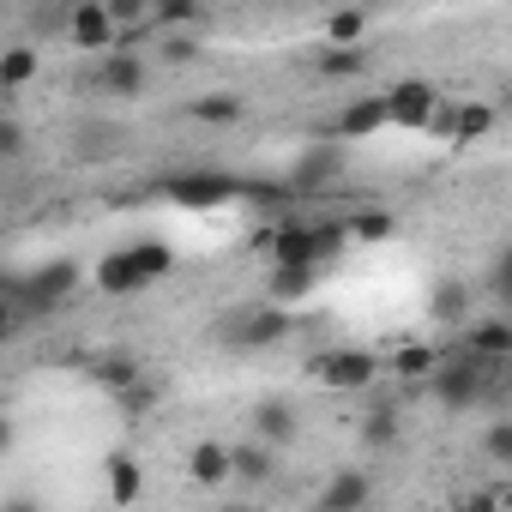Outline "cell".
Instances as JSON below:
<instances>
[{"label": "cell", "instance_id": "obj_37", "mask_svg": "<svg viewBox=\"0 0 512 512\" xmlns=\"http://www.w3.org/2000/svg\"><path fill=\"white\" fill-rule=\"evenodd\" d=\"M0 157H7V163H19L25 157V127L7 115V121H0Z\"/></svg>", "mask_w": 512, "mask_h": 512}, {"label": "cell", "instance_id": "obj_16", "mask_svg": "<svg viewBox=\"0 0 512 512\" xmlns=\"http://www.w3.org/2000/svg\"><path fill=\"white\" fill-rule=\"evenodd\" d=\"M428 320H440V326H470V284H464V278H434V284H428Z\"/></svg>", "mask_w": 512, "mask_h": 512}, {"label": "cell", "instance_id": "obj_23", "mask_svg": "<svg viewBox=\"0 0 512 512\" xmlns=\"http://www.w3.org/2000/svg\"><path fill=\"white\" fill-rule=\"evenodd\" d=\"M464 344L488 362H512V320H482V326L464 332Z\"/></svg>", "mask_w": 512, "mask_h": 512}, {"label": "cell", "instance_id": "obj_24", "mask_svg": "<svg viewBox=\"0 0 512 512\" xmlns=\"http://www.w3.org/2000/svg\"><path fill=\"white\" fill-rule=\"evenodd\" d=\"M350 241H356V235H350V217H314V266L326 272Z\"/></svg>", "mask_w": 512, "mask_h": 512}, {"label": "cell", "instance_id": "obj_14", "mask_svg": "<svg viewBox=\"0 0 512 512\" xmlns=\"http://www.w3.org/2000/svg\"><path fill=\"white\" fill-rule=\"evenodd\" d=\"M356 434H362L368 452H392V446L404 440V416H398V404H392V398H374V404L362 410V428H356Z\"/></svg>", "mask_w": 512, "mask_h": 512}, {"label": "cell", "instance_id": "obj_8", "mask_svg": "<svg viewBox=\"0 0 512 512\" xmlns=\"http://www.w3.org/2000/svg\"><path fill=\"white\" fill-rule=\"evenodd\" d=\"M446 97L434 91V79H398L392 91H386V127H404V133H428V121H434V109H440Z\"/></svg>", "mask_w": 512, "mask_h": 512}, {"label": "cell", "instance_id": "obj_9", "mask_svg": "<svg viewBox=\"0 0 512 512\" xmlns=\"http://www.w3.org/2000/svg\"><path fill=\"white\" fill-rule=\"evenodd\" d=\"M344 181V139H314L302 157H296V169H290V187L302 193V199H314V193H326V187H338Z\"/></svg>", "mask_w": 512, "mask_h": 512}, {"label": "cell", "instance_id": "obj_29", "mask_svg": "<svg viewBox=\"0 0 512 512\" xmlns=\"http://www.w3.org/2000/svg\"><path fill=\"white\" fill-rule=\"evenodd\" d=\"M350 235H356V241H392V235H398V217H392V211H380V205L350 211Z\"/></svg>", "mask_w": 512, "mask_h": 512}, {"label": "cell", "instance_id": "obj_12", "mask_svg": "<svg viewBox=\"0 0 512 512\" xmlns=\"http://www.w3.org/2000/svg\"><path fill=\"white\" fill-rule=\"evenodd\" d=\"M253 434L272 440L278 452H284V446H296V434H302L296 404H290V398H260V404H253Z\"/></svg>", "mask_w": 512, "mask_h": 512}, {"label": "cell", "instance_id": "obj_31", "mask_svg": "<svg viewBox=\"0 0 512 512\" xmlns=\"http://www.w3.org/2000/svg\"><path fill=\"white\" fill-rule=\"evenodd\" d=\"M151 19L169 31H181V25H205V0H151Z\"/></svg>", "mask_w": 512, "mask_h": 512}, {"label": "cell", "instance_id": "obj_15", "mask_svg": "<svg viewBox=\"0 0 512 512\" xmlns=\"http://www.w3.org/2000/svg\"><path fill=\"white\" fill-rule=\"evenodd\" d=\"M187 476H193L199 488H223V482L235 476V452L217 446V440H193V446H187Z\"/></svg>", "mask_w": 512, "mask_h": 512}, {"label": "cell", "instance_id": "obj_4", "mask_svg": "<svg viewBox=\"0 0 512 512\" xmlns=\"http://www.w3.org/2000/svg\"><path fill=\"white\" fill-rule=\"evenodd\" d=\"M163 199L181 205V211H217V205L241 199V175H229V169H175V175H163Z\"/></svg>", "mask_w": 512, "mask_h": 512}, {"label": "cell", "instance_id": "obj_38", "mask_svg": "<svg viewBox=\"0 0 512 512\" xmlns=\"http://www.w3.org/2000/svg\"><path fill=\"white\" fill-rule=\"evenodd\" d=\"M109 13L121 25H139V19H151V0H109Z\"/></svg>", "mask_w": 512, "mask_h": 512}, {"label": "cell", "instance_id": "obj_13", "mask_svg": "<svg viewBox=\"0 0 512 512\" xmlns=\"http://www.w3.org/2000/svg\"><path fill=\"white\" fill-rule=\"evenodd\" d=\"M229 452H235V482H241V488H266V482L278 476V446L260 440V434L241 440V446H229Z\"/></svg>", "mask_w": 512, "mask_h": 512}, {"label": "cell", "instance_id": "obj_33", "mask_svg": "<svg viewBox=\"0 0 512 512\" xmlns=\"http://www.w3.org/2000/svg\"><path fill=\"white\" fill-rule=\"evenodd\" d=\"M482 284H488V296L512 314V241H506V247L494 253V260H488V278H482Z\"/></svg>", "mask_w": 512, "mask_h": 512}, {"label": "cell", "instance_id": "obj_10", "mask_svg": "<svg viewBox=\"0 0 512 512\" xmlns=\"http://www.w3.org/2000/svg\"><path fill=\"white\" fill-rule=\"evenodd\" d=\"M380 127H386V97H356V103H344L338 115L314 121V139H344V145H356V139H368V133H380Z\"/></svg>", "mask_w": 512, "mask_h": 512}, {"label": "cell", "instance_id": "obj_6", "mask_svg": "<svg viewBox=\"0 0 512 512\" xmlns=\"http://www.w3.org/2000/svg\"><path fill=\"white\" fill-rule=\"evenodd\" d=\"M308 374L332 392H368L380 380V356L374 350H356V344H332V350H314L308 356Z\"/></svg>", "mask_w": 512, "mask_h": 512}, {"label": "cell", "instance_id": "obj_39", "mask_svg": "<svg viewBox=\"0 0 512 512\" xmlns=\"http://www.w3.org/2000/svg\"><path fill=\"white\" fill-rule=\"evenodd\" d=\"M356 7H386V0H356Z\"/></svg>", "mask_w": 512, "mask_h": 512}, {"label": "cell", "instance_id": "obj_36", "mask_svg": "<svg viewBox=\"0 0 512 512\" xmlns=\"http://www.w3.org/2000/svg\"><path fill=\"white\" fill-rule=\"evenodd\" d=\"M115 404H121L127 416H139V410H151V404H157V386H151V380H133V386H121V392H115Z\"/></svg>", "mask_w": 512, "mask_h": 512}, {"label": "cell", "instance_id": "obj_34", "mask_svg": "<svg viewBox=\"0 0 512 512\" xmlns=\"http://www.w3.org/2000/svg\"><path fill=\"white\" fill-rule=\"evenodd\" d=\"M482 458L512 470V422H488V428H482Z\"/></svg>", "mask_w": 512, "mask_h": 512}, {"label": "cell", "instance_id": "obj_5", "mask_svg": "<svg viewBox=\"0 0 512 512\" xmlns=\"http://www.w3.org/2000/svg\"><path fill=\"white\" fill-rule=\"evenodd\" d=\"M79 85H91L97 97H145L151 61H145V49H109L79 73Z\"/></svg>", "mask_w": 512, "mask_h": 512}, {"label": "cell", "instance_id": "obj_40", "mask_svg": "<svg viewBox=\"0 0 512 512\" xmlns=\"http://www.w3.org/2000/svg\"><path fill=\"white\" fill-rule=\"evenodd\" d=\"M506 380H512V362H506Z\"/></svg>", "mask_w": 512, "mask_h": 512}, {"label": "cell", "instance_id": "obj_20", "mask_svg": "<svg viewBox=\"0 0 512 512\" xmlns=\"http://www.w3.org/2000/svg\"><path fill=\"white\" fill-rule=\"evenodd\" d=\"M139 494H145L139 458H133V452H109V500H115V506H133Z\"/></svg>", "mask_w": 512, "mask_h": 512}, {"label": "cell", "instance_id": "obj_18", "mask_svg": "<svg viewBox=\"0 0 512 512\" xmlns=\"http://www.w3.org/2000/svg\"><path fill=\"white\" fill-rule=\"evenodd\" d=\"M73 13H79V0H31L25 31L31 37H67L73 31Z\"/></svg>", "mask_w": 512, "mask_h": 512}, {"label": "cell", "instance_id": "obj_11", "mask_svg": "<svg viewBox=\"0 0 512 512\" xmlns=\"http://www.w3.org/2000/svg\"><path fill=\"white\" fill-rule=\"evenodd\" d=\"M115 37H121V19L109 13V0H79L67 43H73V49H85V55H109V49H115Z\"/></svg>", "mask_w": 512, "mask_h": 512}, {"label": "cell", "instance_id": "obj_19", "mask_svg": "<svg viewBox=\"0 0 512 512\" xmlns=\"http://www.w3.org/2000/svg\"><path fill=\"white\" fill-rule=\"evenodd\" d=\"M187 115H193L199 127H235V121L247 115V103H241V97H229V91H205V97H193V103H187Z\"/></svg>", "mask_w": 512, "mask_h": 512}, {"label": "cell", "instance_id": "obj_21", "mask_svg": "<svg viewBox=\"0 0 512 512\" xmlns=\"http://www.w3.org/2000/svg\"><path fill=\"white\" fill-rule=\"evenodd\" d=\"M362 67H368L362 43H326V49L314 55V73H320V79H356Z\"/></svg>", "mask_w": 512, "mask_h": 512}, {"label": "cell", "instance_id": "obj_2", "mask_svg": "<svg viewBox=\"0 0 512 512\" xmlns=\"http://www.w3.org/2000/svg\"><path fill=\"white\" fill-rule=\"evenodd\" d=\"M175 272V253L163 241H133V247H115L97 260V290L103 296H139L151 284H163Z\"/></svg>", "mask_w": 512, "mask_h": 512}, {"label": "cell", "instance_id": "obj_22", "mask_svg": "<svg viewBox=\"0 0 512 512\" xmlns=\"http://www.w3.org/2000/svg\"><path fill=\"white\" fill-rule=\"evenodd\" d=\"M326 272L320 266H272V302H284V308H296L314 284H320Z\"/></svg>", "mask_w": 512, "mask_h": 512}, {"label": "cell", "instance_id": "obj_7", "mask_svg": "<svg viewBox=\"0 0 512 512\" xmlns=\"http://www.w3.org/2000/svg\"><path fill=\"white\" fill-rule=\"evenodd\" d=\"M290 308L284 302H266V308H247V314H223V326H217V338L229 344V350H272V344H284L290 338Z\"/></svg>", "mask_w": 512, "mask_h": 512}, {"label": "cell", "instance_id": "obj_30", "mask_svg": "<svg viewBox=\"0 0 512 512\" xmlns=\"http://www.w3.org/2000/svg\"><path fill=\"white\" fill-rule=\"evenodd\" d=\"M91 374H97V386H109V392H121V386H133V380H145V368H139V356H121V350H115V356H103V362H97Z\"/></svg>", "mask_w": 512, "mask_h": 512}, {"label": "cell", "instance_id": "obj_26", "mask_svg": "<svg viewBox=\"0 0 512 512\" xmlns=\"http://www.w3.org/2000/svg\"><path fill=\"white\" fill-rule=\"evenodd\" d=\"M121 151V133L109 127V121H79V133H73V157H115Z\"/></svg>", "mask_w": 512, "mask_h": 512}, {"label": "cell", "instance_id": "obj_35", "mask_svg": "<svg viewBox=\"0 0 512 512\" xmlns=\"http://www.w3.org/2000/svg\"><path fill=\"white\" fill-rule=\"evenodd\" d=\"M157 55H163L169 67H193V61L205 55V43H199V37H163V43H157Z\"/></svg>", "mask_w": 512, "mask_h": 512}, {"label": "cell", "instance_id": "obj_27", "mask_svg": "<svg viewBox=\"0 0 512 512\" xmlns=\"http://www.w3.org/2000/svg\"><path fill=\"white\" fill-rule=\"evenodd\" d=\"M37 43H13L7 55H0V85H7V91H25L31 79H37Z\"/></svg>", "mask_w": 512, "mask_h": 512}, {"label": "cell", "instance_id": "obj_25", "mask_svg": "<svg viewBox=\"0 0 512 512\" xmlns=\"http://www.w3.org/2000/svg\"><path fill=\"white\" fill-rule=\"evenodd\" d=\"M434 368H440V350H434V344H404V350L386 362L392 380H434Z\"/></svg>", "mask_w": 512, "mask_h": 512}, {"label": "cell", "instance_id": "obj_28", "mask_svg": "<svg viewBox=\"0 0 512 512\" xmlns=\"http://www.w3.org/2000/svg\"><path fill=\"white\" fill-rule=\"evenodd\" d=\"M488 133H494V109H488V103H464L458 121H452V145H476V139H488Z\"/></svg>", "mask_w": 512, "mask_h": 512}, {"label": "cell", "instance_id": "obj_17", "mask_svg": "<svg viewBox=\"0 0 512 512\" xmlns=\"http://www.w3.org/2000/svg\"><path fill=\"white\" fill-rule=\"evenodd\" d=\"M374 500V476L368 470H338V476H326V488H320V506L326 512H356V506H368Z\"/></svg>", "mask_w": 512, "mask_h": 512}, {"label": "cell", "instance_id": "obj_32", "mask_svg": "<svg viewBox=\"0 0 512 512\" xmlns=\"http://www.w3.org/2000/svg\"><path fill=\"white\" fill-rule=\"evenodd\" d=\"M362 31H368V7H356V0L326 19V43H362Z\"/></svg>", "mask_w": 512, "mask_h": 512}, {"label": "cell", "instance_id": "obj_3", "mask_svg": "<svg viewBox=\"0 0 512 512\" xmlns=\"http://www.w3.org/2000/svg\"><path fill=\"white\" fill-rule=\"evenodd\" d=\"M506 362H488V356H476L470 344L458 350V356H440V368H434V380H428V392H434V404L440 410H476L482 398H488V386H494V374H500Z\"/></svg>", "mask_w": 512, "mask_h": 512}, {"label": "cell", "instance_id": "obj_1", "mask_svg": "<svg viewBox=\"0 0 512 512\" xmlns=\"http://www.w3.org/2000/svg\"><path fill=\"white\" fill-rule=\"evenodd\" d=\"M79 260H43L37 272H13L7 278V332H25L31 320H49L73 290H79Z\"/></svg>", "mask_w": 512, "mask_h": 512}]
</instances>
